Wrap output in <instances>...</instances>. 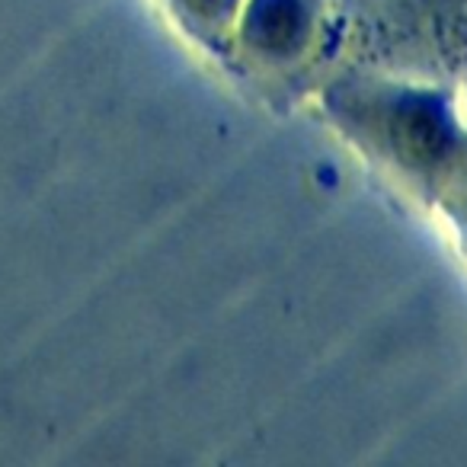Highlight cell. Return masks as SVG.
I'll return each mask as SVG.
<instances>
[{"label":"cell","instance_id":"1","mask_svg":"<svg viewBox=\"0 0 467 467\" xmlns=\"http://www.w3.org/2000/svg\"><path fill=\"white\" fill-rule=\"evenodd\" d=\"M388 135L397 157L410 167H432L451 148V119L441 99L413 93L390 109Z\"/></svg>","mask_w":467,"mask_h":467},{"label":"cell","instance_id":"2","mask_svg":"<svg viewBox=\"0 0 467 467\" xmlns=\"http://www.w3.org/2000/svg\"><path fill=\"white\" fill-rule=\"evenodd\" d=\"M247 39L269 55H285L301 46L307 33V10L301 0H254L247 14Z\"/></svg>","mask_w":467,"mask_h":467},{"label":"cell","instance_id":"3","mask_svg":"<svg viewBox=\"0 0 467 467\" xmlns=\"http://www.w3.org/2000/svg\"><path fill=\"white\" fill-rule=\"evenodd\" d=\"M182 4L195 16H202V20H218V16H224L234 7V0H182Z\"/></svg>","mask_w":467,"mask_h":467}]
</instances>
